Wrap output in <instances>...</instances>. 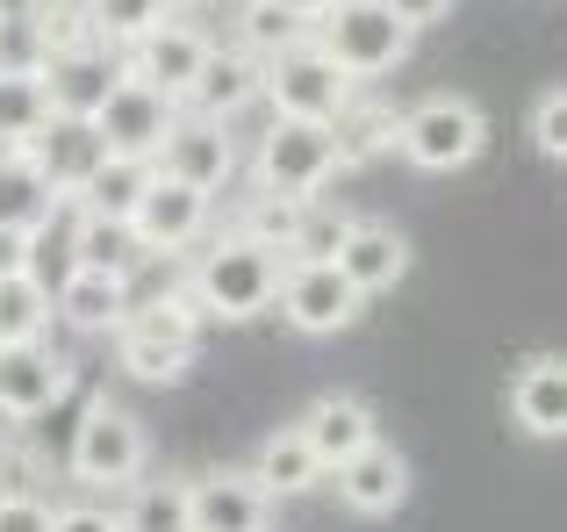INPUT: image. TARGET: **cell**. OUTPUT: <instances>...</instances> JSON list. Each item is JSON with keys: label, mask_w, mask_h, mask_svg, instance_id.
Here are the masks:
<instances>
[{"label": "cell", "mask_w": 567, "mask_h": 532, "mask_svg": "<svg viewBox=\"0 0 567 532\" xmlns=\"http://www.w3.org/2000/svg\"><path fill=\"white\" fill-rule=\"evenodd\" d=\"M274 280H280V253L259 238H245V231H223L216 245H202V259H194L187 274V295L194 309H202V324H251L274 309Z\"/></svg>", "instance_id": "obj_1"}, {"label": "cell", "mask_w": 567, "mask_h": 532, "mask_svg": "<svg viewBox=\"0 0 567 532\" xmlns=\"http://www.w3.org/2000/svg\"><path fill=\"white\" fill-rule=\"evenodd\" d=\"M123 532H194L187 519V482L181 475H137L130 482V504L115 511Z\"/></svg>", "instance_id": "obj_27"}, {"label": "cell", "mask_w": 567, "mask_h": 532, "mask_svg": "<svg viewBox=\"0 0 567 532\" xmlns=\"http://www.w3.org/2000/svg\"><path fill=\"white\" fill-rule=\"evenodd\" d=\"M0 152H14V144H0Z\"/></svg>", "instance_id": "obj_42"}, {"label": "cell", "mask_w": 567, "mask_h": 532, "mask_svg": "<svg viewBox=\"0 0 567 532\" xmlns=\"http://www.w3.org/2000/svg\"><path fill=\"white\" fill-rule=\"evenodd\" d=\"M43 101L51 115H94L109 101V86L123 80V51H101V43H72V51L43 58Z\"/></svg>", "instance_id": "obj_16"}, {"label": "cell", "mask_w": 567, "mask_h": 532, "mask_svg": "<svg viewBox=\"0 0 567 532\" xmlns=\"http://www.w3.org/2000/svg\"><path fill=\"white\" fill-rule=\"evenodd\" d=\"M274 309L295 324L302 338H331L346 324H360L367 295L338 274V259H317V253H295L280 259V280H274Z\"/></svg>", "instance_id": "obj_7"}, {"label": "cell", "mask_w": 567, "mask_h": 532, "mask_svg": "<svg viewBox=\"0 0 567 532\" xmlns=\"http://www.w3.org/2000/svg\"><path fill=\"white\" fill-rule=\"evenodd\" d=\"M187 519L194 532H266L274 497L251 482V468H216V475L187 482Z\"/></svg>", "instance_id": "obj_17"}, {"label": "cell", "mask_w": 567, "mask_h": 532, "mask_svg": "<svg viewBox=\"0 0 567 532\" xmlns=\"http://www.w3.org/2000/svg\"><path fill=\"white\" fill-rule=\"evenodd\" d=\"M331 259H338V274L374 303V295L402 288V274H410V238H402L395 224H346V238H338Z\"/></svg>", "instance_id": "obj_19"}, {"label": "cell", "mask_w": 567, "mask_h": 532, "mask_svg": "<svg viewBox=\"0 0 567 532\" xmlns=\"http://www.w3.org/2000/svg\"><path fill=\"white\" fill-rule=\"evenodd\" d=\"M37 72H0V144H29L43 123H51V101H43Z\"/></svg>", "instance_id": "obj_31"}, {"label": "cell", "mask_w": 567, "mask_h": 532, "mask_svg": "<svg viewBox=\"0 0 567 532\" xmlns=\"http://www.w3.org/2000/svg\"><path fill=\"white\" fill-rule=\"evenodd\" d=\"M22 266H37V238L0 224V274H22Z\"/></svg>", "instance_id": "obj_37"}, {"label": "cell", "mask_w": 567, "mask_h": 532, "mask_svg": "<svg viewBox=\"0 0 567 532\" xmlns=\"http://www.w3.org/2000/svg\"><path fill=\"white\" fill-rule=\"evenodd\" d=\"M352 94H360V86H352L346 72L317 51V37H302V43H288V51L259 58V101L274 115H295V123H338Z\"/></svg>", "instance_id": "obj_5"}, {"label": "cell", "mask_w": 567, "mask_h": 532, "mask_svg": "<svg viewBox=\"0 0 567 532\" xmlns=\"http://www.w3.org/2000/svg\"><path fill=\"white\" fill-rule=\"evenodd\" d=\"M80 14H86V37H94L101 51H130L144 29H158L181 8H173V0H80Z\"/></svg>", "instance_id": "obj_28"}, {"label": "cell", "mask_w": 567, "mask_h": 532, "mask_svg": "<svg viewBox=\"0 0 567 532\" xmlns=\"http://www.w3.org/2000/svg\"><path fill=\"white\" fill-rule=\"evenodd\" d=\"M173 115H181V101L158 94L152 80H137V72L123 65V80L109 86V101H101L86 123H94V137H101L109 158H137V166H152V152H158V137L173 130Z\"/></svg>", "instance_id": "obj_9"}, {"label": "cell", "mask_w": 567, "mask_h": 532, "mask_svg": "<svg viewBox=\"0 0 567 532\" xmlns=\"http://www.w3.org/2000/svg\"><path fill=\"white\" fill-rule=\"evenodd\" d=\"M532 152L554 158V166L567 158V94L560 86H546V94L532 101Z\"/></svg>", "instance_id": "obj_34"}, {"label": "cell", "mask_w": 567, "mask_h": 532, "mask_svg": "<svg viewBox=\"0 0 567 532\" xmlns=\"http://www.w3.org/2000/svg\"><path fill=\"white\" fill-rule=\"evenodd\" d=\"M22 152L37 158V166H43V181H51L65 202L80 195V187H86V173L101 166V137H94V123H86V115H51V123H43L37 137L22 144Z\"/></svg>", "instance_id": "obj_20"}, {"label": "cell", "mask_w": 567, "mask_h": 532, "mask_svg": "<svg viewBox=\"0 0 567 532\" xmlns=\"http://www.w3.org/2000/svg\"><path fill=\"white\" fill-rule=\"evenodd\" d=\"M309 37H317V51L331 58L352 86H367V80H388V72L410 58L416 29L402 22L388 0H331V8L317 14Z\"/></svg>", "instance_id": "obj_2"}, {"label": "cell", "mask_w": 567, "mask_h": 532, "mask_svg": "<svg viewBox=\"0 0 567 532\" xmlns=\"http://www.w3.org/2000/svg\"><path fill=\"white\" fill-rule=\"evenodd\" d=\"M43 525H51V504L37 490H8L0 482V532H43Z\"/></svg>", "instance_id": "obj_35"}, {"label": "cell", "mask_w": 567, "mask_h": 532, "mask_svg": "<svg viewBox=\"0 0 567 532\" xmlns=\"http://www.w3.org/2000/svg\"><path fill=\"white\" fill-rule=\"evenodd\" d=\"M388 8H395L410 29H431V22H445V14H453V0H388Z\"/></svg>", "instance_id": "obj_38"}, {"label": "cell", "mask_w": 567, "mask_h": 532, "mask_svg": "<svg viewBox=\"0 0 567 532\" xmlns=\"http://www.w3.org/2000/svg\"><path fill=\"white\" fill-rule=\"evenodd\" d=\"M152 166L158 173H173V181H187V187H202L208 202L223 195V187L237 181V144H230V123H208V115H173V130L158 137V152H152Z\"/></svg>", "instance_id": "obj_11"}, {"label": "cell", "mask_w": 567, "mask_h": 532, "mask_svg": "<svg viewBox=\"0 0 567 532\" xmlns=\"http://www.w3.org/2000/svg\"><path fill=\"white\" fill-rule=\"evenodd\" d=\"M274 8H288V14H295V22H309V29H317V14H323V8H331V0H274Z\"/></svg>", "instance_id": "obj_39"}, {"label": "cell", "mask_w": 567, "mask_h": 532, "mask_svg": "<svg viewBox=\"0 0 567 532\" xmlns=\"http://www.w3.org/2000/svg\"><path fill=\"white\" fill-rule=\"evenodd\" d=\"M194 338H202V309L187 288H173L158 303H130V317L115 324V360L130 381H181L194 367Z\"/></svg>", "instance_id": "obj_3"}, {"label": "cell", "mask_w": 567, "mask_h": 532, "mask_svg": "<svg viewBox=\"0 0 567 532\" xmlns=\"http://www.w3.org/2000/svg\"><path fill=\"white\" fill-rule=\"evenodd\" d=\"M482 144H488V115L467 94H424L416 109L395 115V152L416 173H460L482 158Z\"/></svg>", "instance_id": "obj_4"}, {"label": "cell", "mask_w": 567, "mask_h": 532, "mask_svg": "<svg viewBox=\"0 0 567 532\" xmlns=\"http://www.w3.org/2000/svg\"><path fill=\"white\" fill-rule=\"evenodd\" d=\"M43 532H123V519L101 511V504H65V511L51 504V525H43Z\"/></svg>", "instance_id": "obj_36"}, {"label": "cell", "mask_w": 567, "mask_h": 532, "mask_svg": "<svg viewBox=\"0 0 567 532\" xmlns=\"http://www.w3.org/2000/svg\"><path fill=\"white\" fill-rule=\"evenodd\" d=\"M208 43H216V37H208L202 22H181V14H166L158 29H144V37L123 51V65L137 72V80H152L158 94H173V101H181V94H187V80L202 72Z\"/></svg>", "instance_id": "obj_13"}, {"label": "cell", "mask_w": 567, "mask_h": 532, "mask_svg": "<svg viewBox=\"0 0 567 532\" xmlns=\"http://www.w3.org/2000/svg\"><path fill=\"white\" fill-rule=\"evenodd\" d=\"M58 209H65V195H58L51 181H43V166L14 144V152H0V224L8 231H29V238H43V231L58 224Z\"/></svg>", "instance_id": "obj_21"}, {"label": "cell", "mask_w": 567, "mask_h": 532, "mask_svg": "<svg viewBox=\"0 0 567 532\" xmlns=\"http://www.w3.org/2000/svg\"><path fill=\"white\" fill-rule=\"evenodd\" d=\"M331 144H338V173H360L374 166L381 152H395V109H381V101H346V115L331 123Z\"/></svg>", "instance_id": "obj_25"}, {"label": "cell", "mask_w": 567, "mask_h": 532, "mask_svg": "<svg viewBox=\"0 0 567 532\" xmlns=\"http://www.w3.org/2000/svg\"><path fill=\"white\" fill-rule=\"evenodd\" d=\"M72 259L109 266V274H137V266L152 259V253L137 245L130 216H94V209H80V224H72Z\"/></svg>", "instance_id": "obj_26"}, {"label": "cell", "mask_w": 567, "mask_h": 532, "mask_svg": "<svg viewBox=\"0 0 567 532\" xmlns=\"http://www.w3.org/2000/svg\"><path fill=\"white\" fill-rule=\"evenodd\" d=\"M51 317H65L72 331H86V338H115V324L130 317V274L72 259V274L51 288Z\"/></svg>", "instance_id": "obj_18"}, {"label": "cell", "mask_w": 567, "mask_h": 532, "mask_svg": "<svg viewBox=\"0 0 567 532\" xmlns=\"http://www.w3.org/2000/svg\"><path fill=\"white\" fill-rule=\"evenodd\" d=\"M251 181L274 187V195L317 202V187L338 181L331 123H295V115H274V123L259 130V152H251Z\"/></svg>", "instance_id": "obj_8"}, {"label": "cell", "mask_w": 567, "mask_h": 532, "mask_svg": "<svg viewBox=\"0 0 567 532\" xmlns=\"http://www.w3.org/2000/svg\"><path fill=\"white\" fill-rule=\"evenodd\" d=\"M251 101H259V58H251L245 43H208V58H202V72L187 80L181 109L208 115V123H237Z\"/></svg>", "instance_id": "obj_15"}, {"label": "cell", "mask_w": 567, "mask_h": 532, "mask_svg": "<svg viewBox=\"0 0 567 532\" xmlns=\"http://www.w3.org/2000/svg\"><path fill=\"white\" fill-rule=\"evenodd\" d=\"M72 389V367L58 360L43 338H22V346H0V418L29 424Z\"/></svg>", "instance_id": "obj_14"}, {"label": "cell", "mask_w": 567, "mask_h": 532, "mask_svg": "<svg viewBox=\"0 0 567 532\" xmlns=\"http://www.w3.org/2000/svg\"><path fill=\"white\" fill-rule=\"evenodd\" d=\"M144 461H152V439H144L137 410L94 396L80 432H72V482L80 490H130L144 475Z\"/></svg>", "instance_id": "obj_6"}, {"label": "cell", "mask_w": 567, "mask_h": 532, "mask_svg": "<svg viewBox=\"0 0 567 532\" xmlns=\"http://www.w3.org/2000/svg\"><path fill=\"white\" fill-rule=\"evenodd\" d=\"M511 418L525 424L532 439H560L567 432V360L539 352V360L517 367V381H511Z\"/></svg>", "instance_id": "obj_22"}, {"label": "cell", "mask_w": 567, "mask_h": 532, "mask_svg": "<svg viewBox=\"0 0 567 532\" xmlns=\"http://www.w3.org/2000/svg\"><path fill=\"white\" fill-rule=\"evenodd\" d=\"M51 288L37 280V266L22 274H0V346H22V338H43L51 331Z\"/></svg>", "instance_id": "obj_30"}, {"label": "cell", "mask_w": 567, "mask_h": 532, "mask_svg": "<svg viewBox=\"0 0 567 532\" xmlns=\"http://www.w3.org/2000/svg\"><path fill=\"white\" fill-rule=\"evenodd\" d=\"M208 209L216 202L202 195V187H187V181H173V173H144V187H137V202H130V231H137V245L152 259H173V253H187V245H202L208 238Z\"/></svg>", "instance_id": "obj_10"}, {"label": "cell", "mask_w": 567, "mask_h": 532, "mask_svg": "<svg viewBox=\"0 0 567 532\" xmlns=\"http://www.w3.org/2000/svg\"><path fill=\"white\" fill-rule=\"evenodd\" d=\"M251 482H259V490L274 497V504H280V497H309V490L323 482V461L309 453V439L288 424V432H266V439H259V461H251Z\"/></svg>", "instance_id": "obj_24"}, {"label": "cell", "mask_w": 567, "mask_h": 532, "mask_svg": "<svg viewBox=\"0 0 567 532\" xmlns=\"http://www.w3.org/2000/svg\"><path fill=\"white\" fill-rule=\"evenodd\" d=\"M173 8H208V0H173Z\"/></svg>", "instance_id": "obj_40"}, {"label": "cell", "mask_w": 567, "mask_h": 532, "mask_svg": "<svg viewBox=\"0 0 567 532\" xmlns=\"http://www.w3.org/2000/svg\"><path fill=\"white\" fill-rule=\"evenodd\" d=\"M309 22H295L288 8H274V0H245V14H237V43H245L251 58H274L288 51V43H302Z\"/></svg>", "instance_id": "obj_33"}, {"label": "cell", "mask_w": 567, "mask_h": 532, "mask_svg": "<svg viewBox=\"0 0 567 532\" xmlns=\"http://www.w3.org/2000/svg\"><path fill=\"white\" fill-rule=\"evenodd\" d=\"M144 173H152V166H137V158H109V152H101V166L86 173V187H80L72 202H80V209H94V216H130V202H137Z\"/></svg>", "instance_id": "obj_32"}, {"label": "cell", "mask_w": 567, "mask_h": 532, "mask_svg": "<svg viewBox=\"0 0 567 532\" xmlns=\"http://www.w3.org/2000/svg\"><path fill=\"white\" fill-rule=\"evenodd\" d=\"M0 482H8V453H0Z\"/></svg>", "instance_id": "obj_41"}, {"label": "cell", "mask_w": 567, "mask_h": 532, "mask_svg": "<svg viewBox=\"0 0 567 532\" xmlns=\"http://www.w3.org/2000/svg\"><path fill=\"white\" fill-rule=\"evenodd\" d=\"M237 231L259 245H274L280 259L302 253V231H309V202L302 195H274V187H259V195L245 202V216H237Z\"/></svg>", "instance_id": "obj_29"}, {"label": "cell", "mask_w": 567, "mask_h": 532, "mask_svg": "<svg viewBox=\"0 0 567 532\" xmlns=\"http://www.w3.org/2000/svg\"><path fill=\"white\" fill-rule=\"evenodd\" d=\"M295 432L309 439V453H317L323 468H338L346 453H360L367 439H381V432H374V410H367L360 396H323V403H309Z\"/></svg>", "instance_id": "obj_23"}, {"label": "cell", "mask_w": 567, "mask_h": 532, "mask_svg": "<svg viewBox=\"0 0 567 532\" xmlns=\"http://www.w3.org/2000/svg\"><path fill=\"white\" fill-rule=\"evenodd\" d=\"M338 490V504L360 511V519H388V511H402V497H410V461H402L388 439H367L360 453H346L338 468H323Z\"/></svg>", "instance_id": "obj_12"}]
</instances>
